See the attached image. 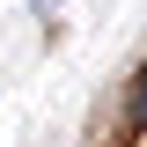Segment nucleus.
Segmentation results:
<instances>
[{"mask_svg":"<svg viewBox=\"0 0 147 147\" xmlns=\"http://www.w3.org/2000/svg\"><path fill=\"white\" fill-rule=\"evenodd\" d=\"M125 118L147 132V66H140V81H132V96H125Z\"/></svg>","mask_w":147,"mask_h":147,"instance_id":"1","label":"nucleus"}]
</instances>
